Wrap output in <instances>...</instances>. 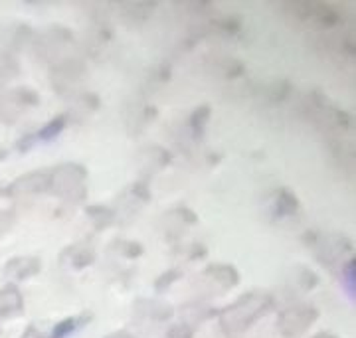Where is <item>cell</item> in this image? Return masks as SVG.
I'll return each mask as SVG.
<instances>
[{
  "mask_svg": "<svg viewBox=\"0 0 356 338\" xmlns=\"http://www.w3.org/2000/svg\"><path fill=\"white\" fill-rule=\"evenodd\" d=\"M271 300L266 295H255L250 293L248 297L238 300L234 307H229L226 313L222 314V325L228 332H238L243 330L254 323L255 319H259L261 314L269 309Z\"/></svg>",
  "mask_w": 356,
  "mask_h": 338,
  "instance_id": "6da1fadb",
  "label": "cell"
},
{
  "mask_svg": "<svg viewBox=\"0 0 356 338\" xmlns=\"http://www.w3.org/2000/svg\"><path fill=\"white\" fill-rule=\"evenodd\" d=\"M315 319H317L315 309H311V307H293V309L281 314L280 330L283 332V337L295 338L299 337L301 332H305Z\"/></svg>",
  "mask_w": 356,
  "mask_h": 338,
  "instance_id": "7a4b0ae2",
  "label": "cell"
},
{
  "mask_svg": "<svg viewBox=\"0 0 356 338\" xmlns=\"http://www.w3.org/2000/svg\"><path fill=\"white\" fill-rule=\"evenodd\" d=\"M34 103H38V97H36L34 93H30V91H26V89L13 91V93L6 95V99H2L0 115H2L8 123H13L14 117L22 111V105H24V107H32Z\"/></svg>",
  "mask_w": 356,
  "mask_h": 338,
  "instance_id": "3957f363",
  "label": "cell"
},
{
  "mask_svg": "<svg viewBox=\"0 0 356 338\" xmlns=\"http://www.w3.org/2000/svg\"><path fill=\"white\" fill-rule=\"evenodd\" d=\"M20 313H22V297H20L18 289L13 285L2 289L0 291V316L10 319Z\"/></svg>",
  "mask_w": 356,
  "mask_h": 338,
  "instance_id": "277c9868",
  "label": "cell"
},
{
  "mask_svg": "<svg viewBox=\"0 0 356 338\" xmlns=\"http://www.w3.org/2000/svg\"><path fill=\"white\" fill-rule=\"evenodd\" d=\"M40 271V261L36 257H18V259H13V261L6 265L4 273L10 277V279H28L34 273Z\"/></svg>",
  "mask_w": 356,
  "mask_h": 338,
  "instance_id": "5b68a950",
  "label": "cell"
},
{
  "mask_svg": "<svg viewBox=\"0 0 356 338\" xmlns=\"http://www.w3.org/2000/svg\"><path fill=\"white\" fill-rule=\"evenodd\" d=\"M51 175L46 172H38V175H26L20 180L14 182L10 192H42L46 188H50Z\"/></svg>",
  "mask_w": 356,
  "mask_h": 338,
  "instance_id": "8992f818",
  "label": "cell"
},
{
  "mask_svg": "<svg viewBox=\"0 0 356 338\" xmlns=\"http://www.w3.org/2000/svg\"><path fill=\"white\" fill-rule=\"evenodd\" d=\"M62 129H64V117H58V119L54 121V125L50 123V125L46 127V129H42V131H40V137L50 138V137H54V135H58Z\"/></svg>",
  "mask_w": 356,
  "mask_h": 338,
  "instance_id": "52a82bcc",
  "label": "cell"
},
{
  "mask_svg": "<svg viewBox=\"0 0 356 338\" xmlns=\"http://www.w3.org/2000/svg\"><path fill=\"white\" fill-rule=\"evenodd\" d=\"M74 325H76V323H74V319H67V321H64V323H60V325L54 328V337L50 338L65 337L67 332H72V330H74Z\"/></svg>",
  "mask_w": 356,
  "mask_h": 338,
  "instance_id": "ba28073f",
  "label": "cell"
},
{
  "mask_svg": "<svg viewBox=\"0 0 356 338\" xmlns=\"http://www.w3.org/2000/svg\"><path fill=\"white\" fill-rule=\"evenodd\" d=\"M168 338H191V330L186 326H178L168 332Z\"/></svg>",
  "mask_w": 356,
  "mask_h": 338,
  "instance_id": "9c48e42d",
  "label": "cell"
},
{
  "mask_svg": "<svg viewBox=\"0 0 356 338\" xmlns=\"http://www.w3.org/2000/svg\"><path fill=\"white\" fill-rule=\"evenodd\" d=\"M109 338H133L131 335H127V332H117V335H113V337Z\"/></svg>",
  "mask_w": 356,
  "mask_h": 338,
  "instance_id": "30bf717a",
  "label": "cell"
},
{
  "mask_svg": "<svg viewBox=\"0 0 356 338\" xmlns=\"http://www.w3.org/2000/svg\"><path fill=\"white\" fill-rule=\"evenodd\" d=\"M315 338H334V337H331V335H318V337Z\"/></svg>",
  "mask_w": 356,
  "mask_h": 338,
  "instance_id": "8fae6325",
  "label": "cell"
}]
</instances>
